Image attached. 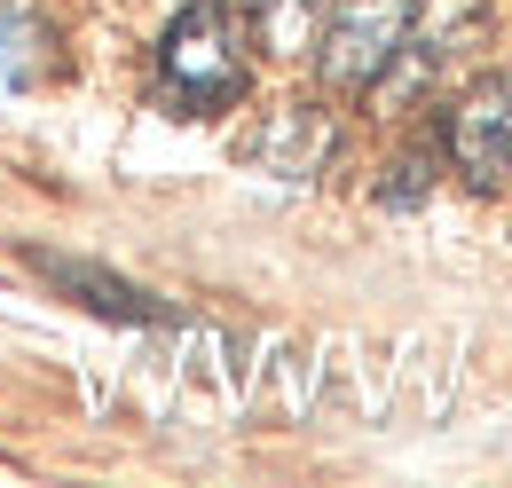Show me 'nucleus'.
<instances>
[{
	"mask_svg": "<svg viewBox=\"0 0 512 488\" xmlns=\"http://www.w3.org/2000/svg\"><path fill=\"white\" fill-rule=\"evenodd\" d=\"M158 87L174 111H229L245 95V16L237 0H182L158 40Z\"/></svg>",
	"mask_w": 512,
	"mask_h": 488,
	"instance_id": "nucleus-1",
	"label": "nucleus"
},
{
	"mask_svg": "<svg viewBox=\"0 0 512 488\" xmlns=\"http://www.w3.org/2000/svg\"><path fill=\"white\" fill-rule=\"evenodd\" d=\"M418 32V0H331L316 32V71L331 95H371L386 71L402 63Z\"/></svg>",
	"mask_w": 512,
	"mask_h": 488,
	"instance_id": "nucleus-2",
	"label": "nucleus"
},
{
	"mask_svg": "<svg viewBox=\"0 0 512 488\" xmlns=\"http://www.w3.org/2000/svg\"><path fill=\"white\" fill-rule=\"evenodd\" d=\"M442 150H449V166H457L473 189H497V182H505V174H512V87H505V79L473 87V95L449 111Z\"/></svg>",
	"mask_w": 512,
	"mask_h": 488,
	"instance_id": "nucleus-3",
	"label": "nucleus"
},
{
	"mask_svg": "<svg viewBox=\"0 0 512 488\" xmlns=\"http://www.w3.org/2000/svg\"><path fill=\"white\" fill-rule=\"evenodd\" d=\"M56 292H71L79 307H95V315H111V323H166L174 307L158 300V292H142L127 276H111V268H95V260H64V252H24Z\"/></svg>",
	"mask_w": 512,
	"mask_h": 488,
	"instance_id": "nucleus-4",
	"label": "nucleus"
},
{
	"mask_svg": "<svg viewBox=\"0 0 512 488\" xmlns=\"http://www.w3.org/2000/svg\"><path fill=\"white\" fill-rule=\"evenodd\" d=\"M331 0H253V32L268 56H316V32Z\"/></svg>",
	"mask_w": 512,
	"mask_h": 488,
	"instance_id": "nucleus-5",
	"label": "nucleus"
},
{
	"mask_svg": "<svg viewBox=\"0 0 512 488\" xmlns=\"http://www.w3.org/2000/svg\"><path fill=\"white\" fill-rule=\"evenodd\" d=\"M24 71H32V24L0 16V87H24Z\"/></svg>",
	"mask_w": 512,
	"mask_h": 488,
	"instance_id": "nucleus-6",
	"label": "nucleus"
}]
</instances>
